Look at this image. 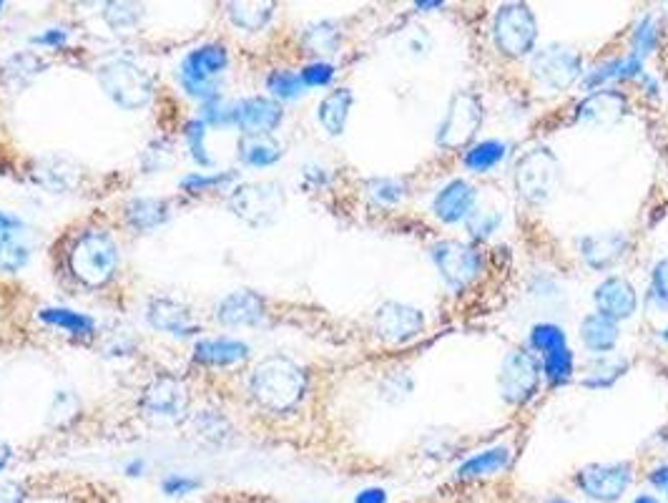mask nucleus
I'll use <instances>...</instances> for the list:
<instances>
[{
  "mask_svg": "<svg viewBox=\"0 0 668 503\" xmlns=\"http://www.w3.org/2000/svg\"><path fill=\"white\" fill-rule=\"evenodd\" d=\"M249 390L262 408L272 410V413H287L304 398L307 375L294 360L284 358V355H269L254 368L252 378H249Z\"/></svg>",
  "mask_w": 668,
  "mask_h": 503,
  "instance_id": "obj_1",
  "label": "nucleus"
},
{
  "mask_svg": "<svg viewBox=\"0 0 668 503\" xmlns=\"http://www.w3.org/2000/svg\"><path fill=\"white\" fill-rule=\"evenodd\" d=\"M68 265L78 282L88 287H103L114 280L119 267V247L106 232L91 229L76 239L68 255Z\"/></svg>",
  "mask_w": 668,
  "mask_h": 503,
  "instance_id": "obj_2",
  "label": "nucleus"
},
{
  "mask_svg": "<svg viewBox=\"0 0 668 503\" xmlns=\"http://www.w3.org/2000/svg\"><path fill=\"white\" fill-rule=\"evenodd\" d=\"M101 89L114 104L121 109H144L154 99V78L139 63L126 61V58H114L106 61L96 73Z\"/></svg>",
  "mask_w": 668,
  "mask_h": 503,
  "instance_id": "obj_3",
  "label": "nucleus"
},
{
  "mask_svg": "<svg viewBox=\"0 0 668 503\" xmlns=\"http://www.w3.org/2000/svg\"><path fill=\"white\" fill-rule=\"evenodd\" d=\"M227 66H229L227 48L219 46V43H206V46H199L191 53H186V58L181 61L176 76H179L186 94L199 99L201 104H209V101L219 99L216 78L227 71Z\"/></svg>",
  "mask_w": 668,
  "mask_h": 503,
  "instance_id": "obj_4",
  "label": "nucleus"
},
{
  "mask_svg": "<svg viewBox=\"0 0 668 503\" xmlns=\"http://www.w3.org/2000/svg\"><path fill=\"white\" fill-rule=\"evenodd\" d=\"M561 184V161L545 146L528 151L515 166V189L530 204H545Z\"/></svg>",
  "mask_w": 668,
  "mask_h": 503,
  "instance_id": "obj_5",
  "label": "nucleus"
},
{
  "mask_svg": "<svg viewBox=\"0 0 668 503\" xmlns=\"http://www.w3.org/2000/svg\"><path fill=\"white\" fill-rule=\"evenodd\" d=\"M483 124V104L473 91H455L437 129V146L448 151L470 149Z\"/></svg>",
  "mask_w": 668,
  "mask_h": 503,
  "instance_id": "obj_6",
  "label": "nucleus"
},
{
  "mask_svg": "<svg viewBox=\"0 0 668 503\" xmlns=\"http://www.w3.org/2000/svg\"><path fill=\"white\" fill-rule=\"evenodd\" d=\"M495 46L508 58H525L535 53L538 23L533 11L523 3H505L498 8L493 21Z\"/></svg>",
  "mask_w": 668,
  "mask_h": 503,
  "instance_id": "obj_7",
  "label": "nucleus"
},
{
  "mask_svg": "<svg viewBox=\"0 0 668 503\" xmlns=\"http://www.w3.org/2000/svg\"><path fill=\"white\" fill-rule=\"evenodd\" d=\"M430 255L445 285L455 292L468 290L483 272V255L458 239H442L430 249Z\"/></svg>",
  "mask_w": 668,
  "mask_h": 503,
  "instance_id": "obj_8",
  "label": "nucleus"
},
{
  "mask_svg": "<svg viewBox=\"0 0 668 503\" xmlns=\"http://www.w3.org/2000/svg\"><path fill=\"white\" fill-rule=\"evenodd\" d=\"M530 73L535 81L550 91H566L583 76V61L573 48L550 43L530 58Z\"/></svg>",
  "mask_w": 668,
  "mask_h": 503,
  "instance_id": "obj_9",
  "label": "nucleus"
},
{
  "mask_svg": "<svg viewBox=\"0 0 668 503\" xmlns=\"http://www.w3.org/2000/svg\"><path fill=\"white\" fill-rule=\"evenodd\" d=\"M284 194L282 187L269 182H252L242 184L232 192L229 197V207L237 214L239 219H244L252 227H264V224H272L277 219V214L282 212Z\"/></svg>",
  "mask_w": 668,
  "mask_h": 503,
  "instance_id": "obj_10",
  "label": "nucleus"
},
{
  "mask_svg": "<svg viewBox=\"0 0 668 503\" xmlns=\"http://www.w3.org/2000/svg\"><path fill=\"white\" fill-rule=\"evenodd\" d=\"M540 365L528 350H510L498 375L500 398L510 405H525L540 385Z\"/></svg>",
  "mask_w": 668,
  "mask_h": 503,
  "instance_id": "obj_11",
  "label": "nucleus"
},
{
  "mask_svg": "<svg viewBox=\"0 0 668 503\" xmlns=\"http://www.w3.org/2000/svg\"><path fill=\"white\" fill-rule=\"evenodd\" d=\"M141 408L149 418H159V421H179L181 415L189 408V390L186 383L176 375H159L146 385L144 395H141Z\"/></svg>",
  "mask_w": 668,
  "mask_h": 503,
  "instance_id": "obj_12",
  "label": "nucleus"
},
{
  "mask_svg": "<svg viewBox=\"0 0 668 503\" xmlns=\"http://www.w3.org/2000/svg\"><path fill=\"white\" fill-rule=\"evenodd\" d=\"M372 325H375L377 338L392 345H402L415 340L417 335H422V330H425V315H422L417 307L390 300L377 307Z\"/></svg>",
  "mask_w": 668,
  "mask_h": 503,
  "instance_id": "obj_13",
  "label": "nucleus"
},
{
  "mask_svg": "<svg viewBox=\"0 0 668 503\" xmlns=\"http://www.w3.org/2000/svg\"><path fill=\"white\" fill-rule=\"evenodd\" d=\"M578 483L598 501H616L631 483V463H593L578 473Z\"/></svg>",
  "mask_w": 668,
  "mask_h": 503,
  "instance_id": "obj_14",
  "label": "nucleus"
},
{
  "mask_svg": "<svg viewBox=\"0 0 668 503\" xmlns=\"http://www.w3.org/2000/svg\"><path fill=\"white\" fill-rule=\"evenodd\" d=\"M628 99L618 89H598L588 94L586 99L578 104L576 119L578 124L593 126V129H608L616 126L618 121L626 116Z\"/></svg>",
  "mask_w": 668,
  "mask_h": 503,
  "instance_id": "obj_15",
  "label": "nucleus"
},
{
  "mask_svg": "<svg viewBox=\"0 0 668 503\" xmlns=\"http://www.w3.org/2000/svg\"><path fill=\"white\" fill-rule=\"evenodd\" d=\"M593 302H596L598 315L608 317L613 322L628 320L636 315L638 310V295L636 287L626 280V277L611 275L596 287L593 292Z\"/></svg>",
  "mask_w": 668,
  "mask_h": 503,
  "instance_id": "obj_16",
  "label": "nucleus"
},
{
  "mask_svg": "<svg viewBox=\"0 0 668 503\" xmlns=\"http://www.w3.org/2000/svg\"><path fill=\"white\" fill-rule=\"evenodd\" d=\"M475 202H478V192H475L473 184L465 182V179H453L435 194L432 214L442 224H458L475 212Z\"/></svg>",
  "mask_w": 668,
  "mask_h": 503,
  "instance_id": "obj_17",
  "label": "nucleus"
},
{
  "mask_svg": "<svg viewBox=\"0 0 668 503\" xmlns=\"http://www.w3.org/2000/svg\"><path fill=\"white\" fill-rule=\"evenodd\" d=\"M578 252H581L583 262H586L591 270L606 272L626 257L628 237L623 232L588 234V237H583L581 242H578Z\"/></svg>",
  "mask_w": 668,
  "mask_h": 503,
  "instance_id": "obj_18",
  "label": "nucleus"
},
{
  "mask_svg": "<svg viewBox=\"0 0 668 503\" xmlns=\"http://www.w3.org/2000/svg\"><path fill=\"white\" fill-rule=\"evenodd\" d=\"M282 124V106L264 96H252L234 106V126L244 134H272Z\"/></svg>",
  "mask_w": 668,
  "mask_h": 503,
  "instance_id": "obj_19",
  "label": "nucleus"
},
{
  "mask_svg": "<svg viewBox=\"0 0 668 503\" xmlns=\"http://www.w3.org/2000/svg\"><path fill=\"white\" fill-rule=\"evenodd\" d=\"M149 322L156 330H164L176 338H186V335H196L199 325H196L194 315L181 302L169 300V297H156L149 305Z\"/></svg>",
  "mask_w": 668,
  "mask_h": 503,
  "instance_id": "obj_20",
  "label": "nucleus"
},
{
  "mask_svg": "<svg viewBox=\"0 0 668 503\" xmlns=\"http://www.w3.org/2000/svg\"><path fill=\"white\" fill-rule=\"evenodd\" d=\"M264 317V300L252 290H239L227 295L216 305V320L229 327L257 325Z\"/></svg>",
  "mask_w": 668,
  "mask_h": 503,
  "instance_id": "obj_21",
  "label": "nucleus"
},
{
  "mask_svg": "<svg viewBox=\"0 0 668 503\" xmlns=\"http://www.w3.org/2000/svg\"><path fill=\"white\" fill-rule=\"evenodd\" d=\"M33 179L48 192H71L81 179V169L66 156H46L33 169Z\"/></svg>",
  "mask_w": 668,
  "mask_h": 503,
  "instance_id": "obj_22",
  "label": "nucleus"
},
{
  "mask_svg": "<svg viewBox=\"0 0 668 503\" xmlns=\"http://www.w3.org/2000/svg\"><path fill=\"white\" fill-rule=\"evenodd\" d=\"M194 358L199 363L211 365V368H229V365H242L249 358V345L242 340L232 338H214L199 340L194 348Z\"/></svg>",
  "mask_w": 668,
  "mask_h": 503,
  "instance_id": "obj_23",
  "label": "nucleus"
},
{
  "mask_svg": "<svg viewBox=\"0 0 668 503\" xmlns=\"http://www.w3.org/2000/svg\"><path fill=\"white\" fill-rule=\"evenodd\" d=\"M643 63L638 56H633L631 51L621 58H613V61L601 63V66L593 68L591 73L583 76V89L586 91H598L601 86H606L608 81H631V78H643Z\"/></svg>",
  "mask_w": 668,
  "mask_h": 503,
  "instance_id": "obj_24",
  "label": "nucleus"
},
{
  "mask_svg": "<svg viewBox=\"0 0 668 503\" xmlns=\"http://www.w3.org/2000/svg\"><path fill=\"white\" fill-rule=\"evenodd\" d=\"M578 335H581L583 348H586L588 353L596 355V358L598 355L613 353L618 345V338H621V332H618V322L608 320V317L598 315V312L583 317Z\"/></svg>",
  "mask_w": 668,
  "mask_h": 503,
  "instance_id": "obj_25",
  "label": "nucleus"
},
{
  "mask_svg": "<svg viewBox=\"0 0 668 503\" xmlns=\"http://www.w3.org/2000/svg\"><path fill=\"white\" fill-rule=\"evenodd\" d=\"M237 151L242 164L254 169H264L282 159V144L272 134H242Z\"/></svg>",
  "mask_w": 668,
  "mask_h": 503,
  "instance_id": "obj_26",
  "label": "nucleus"
},
{
  "mask_svg": "<svg viewBox=\"0 0 668 503\" xmlns=\"http://www.w3.org/2000/svg\"><path fill=\"white\" fill-rule=\"evenodd\" d=\"M352 91L350 89H334L329 91L327 96L322 99L317 109V119L322 124V129L327 131L329 136H342L345 134L347 119H350V109H352Z\"/></svg>",
  "mask_w": 668,
  "mask_h": 503,
  "instance_id": "obj_27",
  "label": "nucleus"
},
{
  "mask_svg": "<svg viewBox=\"0 0 668 503\" xmlns=\"http://www.w3.org/2000/svg\"><path fill=\"white\" fill-rule=\"evenodd\" d=\"M171 217V207L166 199L156 197H139L131 199L126 207V219L136 232H151V229L161 227L166 219Z\"/></svg>",
  "mask_w": 668,
  "mask_h": 503,
  "instance_id": "obj_28",
  "label": "nucleus"
},
{
  "mask_svg": "<svg viewBox=\"0 0 668 503\" xmlns=\"http://www.w3.org/2000/svg\"><path fill=\"white\" fill-rule=\"evenodd\" d=\"M626 370H628V360L621 358V355L616 353L598 355V358H593L591 365L586 368L583 385L591 390H606L611 388L616 380H621Z\"/></svg>",
  "mask_w": 668,
  "mask_h": 503,
  "instance_id": "obj_29",
  "label": "nucleus"
},
{
  "mask_svg": "<svg viewBox=\"0 0 668 503\" xmlns=\"http://www.w3.org/2000/svg\"><path fill=\"white\" fill-rule=\"evenodd\" d=\"M510 448L508 446H493L488 451H480L470 456L468 461L460 463L458 478H483L493 476V473L503 471L510 466Z\"/></svg>",
  "mask_w": 668,
  "mask_h": 503,
  "instance_id": "obj_30",
  "label": "nucleus"
},
{
  "mask_svg": "<svg viewBox=\"0 0 668 503\" xmlns=\"http://www.w3.org/2000/svg\"><path fill=\"white\" fill-rule=\"evenodd\" d=\"M38 317H41L46 325L58 327V330L73 335V338H88L93 332V327H96L93 317L83 315V312L76 310H68V307H43V310L38 312Z\"/></svg>",
  "mask_w": 668,
  "mask_h": 503,
  "instance_id": "obj_31",
  "label": "nucleus"
},
{
  "mask_svg": "<svg viewBox=\"0 0 668 503\" xmlns=\"http://www.w3.org/2000/svg\"><path fill=\"white\" fill-rule=\"evenodd\" d=\"M43 68H46V63H43L36 53H28V51L18 53V56H13L11 61L3 66V83H6L8 89L21 91V89H26L28 83H31L33 78L43 71Z\"/></svg>",
  "mask_w": 668,
  "mask_h": 503,
  "instance_id": "obj_32",
  "label": "nucleus"
},
{
  "mask_svg": "<svg viewBox=\"0 0 668 503\" xmlns=\"http://www.w3.org/2000/svg\"><path fill=\"white\" fill-rule=\"evenodd\" d=\"M505 154H508V146H505L503 141L488 139V141H480V144L470 146L463 156V164L468 166L470 172L485 174V172H490V169H495V166L505 159Z\"/></svg>",
  "mask_w": 668,
  "mask_h": 503,
  "instance_id": "obj_33",
  "label": "nucleus"
},
{
  "mask_svg": "<svg viewBox=\"0 0 668 503\" xmlns=\"http://www.w3.org/2000/svg\"><path fill=\"white\" fill-rule=\"evenodd\" d=\"M229 18L244 31H262L272 18V3H229Z\"/></svg>",
  "mask_w": 668,
  "mask_h": 503,
  "instance_id": "obj_34",
  "label": "nucleus"
},
{
  "mask_svg": "<svg viewBox=\"0 0 668 503\" xmlns=\"http://www.w3.org/2000/svg\"><path fill=\"white\" fill-rule=\"evenodd\" d=\"M302 41L312 53H317V56H327V53H334L337 48H340L342 36H340V28L334 26V23L322 21V23H314V26H309L307 31H304Z\"/></svg>",
  "mask_w": 668,
  "mask_h": 503,
  "instance_id": "obj_35",
  "label": "nucleus"
},
{
  "mask_svg": "<svg viewBox=\"0 0 668 503\" xmlns=\"http://www.w3.org/2000/svg\"><path fill=\"white\" fill-rule=\"evenodd\" d=\"M367 197L380 207H395L407 197V184L397 177H377L367 182Z\"/></svg>",
  "mask_w": 668,
  "mask_h": 503,
  "instance_id": "obj_36",
  "label": "nucleus"
},
{
  "mask_svg": "<svg viewBox=\"0 0 668 503\" xmlns=\"http://www.w3.org/2000/svg\"><path fill=\"white\" fill-rule=\"evenodd\" d=\"M267 89L274 99L279 101H297L299 96L304 94V83L302 76L294 71H287V68H279V71H272L267 78Z\"/></svg>",
  "mask_w": 668,
  "mask_h": 503,
  "instance_id": "obj_37",
  "label": "nucleus"
},
{
  "mask_svg": "<svg viewBox=\"0 0 668 503\" xmlns=\"http://www.w3.org/2000/svg\"><path fill=\"white\" fill-rule=\"evenodd\" d=\"M543 375L548 378V383L561 385L566 380H571L573 375V353L571 348H558L550 350V353L543 355Z\"/></svg>",
  "mask_w": 668,
  "mask_h": 503,
  "instance_id": "obj_38",
  "label": "nucleus"
},
{
  "mask_svg": "<svg viewBox=\"0 0 668 503\" xmlns=\"http://www.w3.org/2000/svg\"><path fill=\"white\" fill-rule=\"evenodd\" d=\"M566 345V332H563V327L553 325V322H538L530 330V348L540 350L543 355L550 353V350L566 348Z\"/></svg>",
  "mask_w": 668,
  "mask_h": 503,
  "instance_id": "obj_39",
  "label": "nucleus"
},
{
  "mask_svg": "<svg viewBox=\"0 0 668 503\" xmlns=\"http://www.w3.org/2000/svg\"><path fill=\"white\" fill-rule=\"evenodd\" d=\"M194 431L199 433L204 441L219 443L221 436H229V433H232V428H229V423L224 421V415H219L216 410H201V413L194 418Z\"/></svg>",
  "mask_w": 668,
  "mask_h": 503,
  "instance_id": "obj_40",
  "label": "nucleus"
},
{
  "mask_svg": "<svg viewBox=\"0 0 668 503\" xmlns=\"http://www.w3.org/2000/svg\"><path fill=\"white\" fill-rule=\"evenodd\" d=\"M103 18L114 31H131V28L139 26L141 8L131 6V3H108Z\"/></svg>",
  "mask_w": 668,
  "mask_h": 503,
  "instance_id": "obj_41",
  "label": "nucleus"
},
{
  "mask_svg": "<svg viewBox=\"0 0 668 503\" xmlns=\"http://www.w3.org/2000/svg\"><path fill=\"white\" fill-rule=\"evenodd\" d=\"M503 224V217L493 209H475L468 219H465V227H468L470 237L473 239H488L498 232V227Z\"/></svg>",
  "mask_w": 668,
  "mask_h": 503,
  "instance_id": "obj_42",
  "label": "nucleus"
},
{
  "mask_svg": "<svg viewBox=\"0 0 668 503\" xmlns=\"http://www.w3.org/2000/svg\"><path fill=\"white\" fill-rule=\"evenodd\" d=\"M653 48H656V23H653L651 16H643L641 21H638L636 31H633L631 53L641 58V61H646L653 53Z\"/></svg>",
  "mask_w": 668,
  "mask_h": 503,
  "instance_id": "obj_43",
  "label": "nucleus"
},
{
  "mask_svg": "<svg viewBox=\"0 0 668 503\" xmlns=\"http://www.w3.org/2000/svg\"><path fill=\"white\" fill-rule=\"evenodd\" d=\"M184 136H186V144H189L191 159H194L196 164H199V166L214 164V161H211V156L206 154V146H204V136H206L204 121H201V119L189 121V124L184 126Z\"/></svg>",
  "mask_w": 668,
  "mask_h": 503,
  "instance_id": "obj_44",
  "label": "nucleus"
},
{
  "mask_svg": "<svg viewBox=\"0 0 668 503\" xmlns=\"http://www.w3.org/2000/svg\"><path fill=\"white\" fill-rule=\"evenodd\" d=\"M234 179H237V174L234 172L211 174V177H206V174H189V177L181 179V187H184L189 194H204L211 192V189L227 187V184H232Z\"/></svg>",
  "mask_w": 668,
  "mask_h": 503,
  "instance_id": "obj_45",
  "label": "nucleus"
},
{
  "mask_svg": "<svg viewBox=\"0 0 668 503\" xmlns=\"http://www.w3.org/2000/svg\"><path fill=\"white\" fill-rule=\"evenodd\" d=\"M648 300L661 310H668V257L656 262L651 272V287H648Z\"/></svg>",
  "mask_w": 668,
  "mask_h": 503,
  "instance_id": "obj_46",
  "label": "nucleus"
},
{
  "mask_svg": "<svg viewBox=\"0 0 668 503\" xmlns=\"http://www.w3.org/2000/svg\"><path fill=\"white\" fill-rule=\"evenodd\" d=\"M76 415H78V398L73 393H68V390H61V393L53 398L51 423L53 426H66V423H71Z\"/></svg>",
  "mask_w": 668,
  "mask_h": 503,
  "instance_id": "obj_47",
  "label": "nucleus"
},
{
  "mask_svg": "<svg viewBox=\"0 0 668 503\" xmlns=\"http://www.w3.org/2000/svg\"><path fill=\"white\" fill-rule=\"evenodd\" d=\"M28 247L21 242V237L0 247V270L3 272H18L28 262Z\"/></svg>",
  "mask_w": 668,
  "mask_h": 503,
  "instance_id": "obj_48",
  "label": "nucleus"
},
{
  "mask_svg": "<svg viewBox=\"0 0 668 503\" xmlns=\"http://www.w3.org/2000/svg\"><path fill=\"white\" fill-rule=\"evenodd\" d=\"M171 159H174V149H171L169 141L161 139L154 141V144L144 151L141 164H144L146 172H161V169H166V166L171 164Z\"/></svg>",
  "mask_w": 668,
  "mask_h": 503,
  "instance_id": "obj_49",
  "label": "nucleus"
},
{
  "mask_svg": "<svg viewBox=\"0 0 668 503\" xmlns=\"http://www.w3.org/2000/svg\"><path fill=\"white\" fill-rule=\"evenodd\" d=\"M302 83L304 89H322V86H329L334 78V66L327 61H314L309 66L302 68Z\"/></svg>",
  "mask_w": 668,
  "mask_h": 503,
  "instance_id": "obj_50",
  "label": "nucleus"
},
{
  "mask_svg": "<svg viewBox=\"0 0 668 503\" xmlns=\"http://www.w3.org/2000/svg\"><path fill=\"white\" fill-rule=\"evenodd\" d=\"M382 390H387V398H395V400H402V398H407V395H410V390H412V380L407 378V375H390V378H387V383H382Z\"/></svg>",
  "mask_w": 668,
  "mask_h": 503,
  "instance_id": "obj_51",
  "label": "nucleus"
},
{
  "mask_svg": "<svg viewBox=\"0 0 668 503\" xmlns=\"http://www.w3.org/2000/svg\"><path fill=\"white\" fill-rule=\"evenodd\" d=\"M68 43V33L63 28H48V31L33 36V46L41 48H63Z\"/></svg>",
  "mask_w": 668,
  "mask_h": 503,
  "instance_id": "obj_52",
  "label": "nucleus"
},
{
  "mask_svg": "<svg viewBox=\"0 0 668 503\" xmlns=\"http://www.w3.org/2000/svg\"><path fill=\"white\" fill-rule=\"evenodd\" d=\"M196 486H199V481H194V478L169 476L164 481V493H169V496H184V493L194 491Z\"/></svg>",
  "mask_w": 668,
  "mask_h": 503,
  "instance_id": "obj_53",
  "label": "nucleus"
},
{
  "mask_svg": "<svg viewBox=\"0 0 668 503\" xmlns=\"http://www.w3.org/2000/svg\"><path fill=\"white\" fill-rule=\"evenodd\" d=\"M18 237H21V222H18L16 217H11V214L0 212V247Z\"/></svg>",
  "mask_w": 668,
  "mask_h": 503,
  "instance_id": "obj_54",
  "label": "nucleus"
},
{
  "mask_svg": "<svg viewBox=\"0 0 668 503\" xmlns=\"http://www.w3.org/2000/svg\"><path fill=\"white\" fill-rule=\"evenodd\" d=\"M357 503H385V493L380 488H367V491L360 493Z\"/></svg>",
  "mask_w": 668,
  "mask_h": 503,
  "instance_id": "obj_55",
  "label": "nucleus"
},
{
  "mask_svg": "<svg viewBox=\"0 0 668 503\" xmlns=\"http://www.w3.org/2000/svg\"><path fill=\"white\" fill-rule=\"evenodd\" d=\"M651 478H653V483H656V486H661L663 491L668 493V466L656 468V471L651 473Z\"/></svg>",
  "mask_w": 668,
  "mask_h": 503,
  "instance_id": "obj_56",
  "label": "nucleus"
},
{
  "mask_svg": "<svg viewBox=\"0 0 668 503\" xmlns=\"http://www.w3.org/2000/svg\"><path fill=\"white\" fill-rule=\"evenodd\" d=\"M8 461H11V446L6 441H0V471L8 466Z\"/></svg>",
  "mask_w": 668,
  "mask_h": 503,
  "instance_id": "obj_57",
  "label": "nucleus"
},
{
  "mask_svg": "<svg viewBox=\"0 0 668 503\" xmlns=\"http://www.w3.org/2000/svg\"><path fill=\"white\" fill-rule=\"evenodd\" d=\"M141 471H144V461H134L126 466V473H129V476H141Z\"/></svg>",
  "mask_w": 668,
  "mask_h": 503,
  "instance_id": "obj_58",
  "label": "nucleus"
},
{
  "mask_svg": "<svg viewBox=\"0 0 668 503\" xmlns=\"http://www.w3.org/2000/svg\"><path fill=\"white\" fill-rule=\"evenodd\" d=\"M417 8H442V3H417Z\"/></svg>",
  "mask_w": 668,
  "mask_h": 503,
  "instance_id": "obj_59",
  "label": "nucleus"
},
{
  "mask_svg": "<svg viewBox=\"0 0 668 503\" xmlns=\"http://www.w3.org/2000/svg\"><path fill=\"white\" fill-rule=\"evenodd\" d=\"M636 503H656V501H653V498H648V496H641Z\"/></svg>",
  "mask_w": 668,
  "mask_h": 503,
  "instance_id": "obj_60",
  "label": "nucleus"
},
{
  "mask_svg": "<svg viewBox=\"0 0 668 503\" xmlns=\"http://www.w3.org/2000/svg\"><path fill=\"white\" fill-rule=\"evenodd\" d=\"M661 338H663V340H666V343H668V327H666V330H663V332H661Z\"/></svg>",
  "mask_w": 668,
  "mask_h": 503,
  "instance_id": "obj_61",
  "label": "nucleus"
},
{
  "mask_svg": "<svg viewBox=\"0 0 668 503\" xmlns=\"http://www.w3.org/2000/svg\"><path fill=\"white\" fill-rule=\"evenodd\" d=\"M553 503H568V501H553Z\"/></svg>",
  "mask_w": 668,
  "mask_h": 503,
  "instance_id": "obj_62",
  "label": "nucleus"
},
{
  "mask_svg": "<svg viewBox=\"0 0 668 503\" xmlns=\"http://www.w3.org/2000/svg\"><path fill=\"white\" fill-rule=\"evenodd\" d=\"M0 11H3V3H0Z\"/></svg>",
  "mask_w": 668,
  "mask_h": 503,
  "instance_id": "obj_63",
  "label": "nucleus"
}]
</instances>
